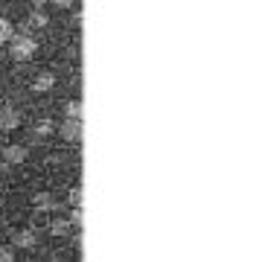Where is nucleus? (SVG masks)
I'll return each instance as SVG.
<instances>
[{
  "label": "nucleus",
  "instance_id": "nucleus-1",
  "mask_svg": "<svg viewBox=\"0 0 262 262\" xmlns=\"http://www.w3.org/2000/svg\"><path fill=\"white\" fill-rule=\"evenodd\" d=\"M35 50H38V41H35V38H29V35L12 38V58H18V61H27V58L35 56Z\"/></svg>",
  "mask_w": 262,
  "mask_h": 262
},
{
  "label": "nucleus",
  "instance_id": "nucleus-2",
  "mask_svg": "<svg viewBox=\"0 0 262 262\" xmlns=\"http://www.w3.org/2000/svg\"><path fill=\"white\" fill-rule=\"evenodd\" d=\"M0 158H3V163H6V166H20V163L27 160V146L12 143V146H6V149L0 151Z\"/></svg>",
  "mask_w": 262,
  "mask_h": 262
},
{
  "label": "nucleus",
  "instance_id": "nucleus-3",
  "mask_svg": "<svg viewBox=\"0 0 262 262\" xmlns=\"http://www.w3.org/2000/svg\"><path fill=\"white\" fill-rule=\"evenodd\" d=\"M58 134H61L67 143H79L82 140V120H64L61 128H58Z\"/></svg>",
  "mask_w": 262,
  "mask_h": 262
},
{
  "label": "nucleus",
  "instance_id": "nucleus-4",
  "mask_svg": "<svg viewBox=\"0 0 262 262\" xmlns=\"http://www.w3.org/2000/svg\"><path fill=\"white\" fill-rule=\"evenodd\" d=\"M20 125V114L15 108H0V131H15Z\"/></svg>",
  "mask_w": 262,
  "mask_h": 262
},
{
  "label": "nucleus",
  "instance_id": "nucleus-5",
  "mask_svg": "<svg viewBox=\"0 0 262 262\" xmlns=\"http://www.w3.org/2000/svg\"><path fill=\"white\" fill-rule=\"evenodd\" d=\"M32 207L35 210H41V213H50V210H56V195L53 192H35L32 195Z\"/></svg>",
  "mask_w": 262,
  "mask_h": 262
},
{
  "label": "nucleus",
  "instance_id": "nucleus-6",
  "mask_svg": "<svg viewBox=\"0 0 262 262\" xmlns=\"http://www.w3.org/2000/svg\"><path fill=\"white\" fill-rule=\"evenodd\" d=\"M35 242H38V236L32 230H18V233L12 236V245L15 248H35Z\"/></svg>",
  "mask_w": 262,
  "mask_h": 262
},
{
  "label": "nucleus",
  "instance_id": "nucleus-7",
  "mask_svg": "<svg viewBox=\"0 0 262 262\" xmlns=\"http://www.w3.org/2000/svg\"><path fill=\"white\" fill-rule=\"evenodd\" d=\"M53 84H56V76L47 70V73H38V76H35V82H32V91H38V94H47Z\"/></svg>",
  "mask_w": 262,
  "mask_h": 262
},
{
  "label": "nucleus",
  "instance_id": "nucleus-8",
  "mask_svg": "<svg viewBox=\"0 0 262 262\" xmlns=\"http://www.w3.org/2000/svg\"><path fill=\"white\" fill-rule=\"evenodd\" d=\"M53 134H56V122H53V120H41V122H35V137L47 140V137H53Z\"/></svg>",
  "mask_w": 262,
  "mask_h": 262
},
{
  "label": "nucleus",
  "instance_id": "nucleus-9",
  "mask_svg": "<svg viewBox=\"0 0 262 262\" xmlns=\"http://www.w3.org/2000/svg\"><path fill=\"white\" fill-rule=\"evenodd\" d=\"M64 114H67V120H82L84 108H82V102H79V99H70V102L64 105Z\"/></svg>",
  "mask_w": 262,
  "mask_h": 262
},
{
  "label": "nucleus",
  "instance_id": "nucleus-10",
  "mask_svg": "<svg viewBox=\"0 0 262 262\" xmlns=\"http://www.w3.org/2000/svg\"><path fill=\"white\" fill-rule=\"evenodd\" d=\"M67 230H70V222H64V219H53L50 222V233L53 236H67Z\"/></svg>",
  "mask_w": 262,
  "mask_h": 262
},
{
  "label": "nucleus",
  "instance_id": "nucleus-11",
  "mask_svg": "<svg viewBox=\"0 0 262 262\" xmlns=\"http://www.w3.org/2000/svg\"><path fill=\"white\" fill-rule=\"evenodd\" d=\"M67 201H70V207H82V201H84L82 187H73V189H70V192H67Z\"/></svg>",
  "mask_w": 262,
  "mask_h": 262
},
{
  "label": "nucleus",
  "instance_id": "nucleus-12",
  "mask_svg": "<svg viewBox=\"0 0 262 262\" xmlns=\"http://www.w3.org/2000/svg\"><path fill=\"white\" fill-rule=\"evenodd\" d=\"M70 227H82L84 225V213H82V207H73V213H70Z\"/></svg>",
  "mask_w": 262,
  "mask_h": 262
},
{
  "label": "nucleus",
  "instance_id": "nucleus-13",
  "mask_svg": "<svg viewBox=\"0 0 262 262\" xmlns=\"http://www.w3.org/2000/svg\"><path fill=\"white\" fill-rule=\"evenodd\" d=\"M12 38V24L6 18H0V44H6Z\"/></svg>",
  "mask_w": 262,
  "mask_h": 262
},
{
  "label": "nucleus",
  "instance_id": "nucleus-14",
  "mask_svg": "<svg viewBox=\"0 0 262 262\" xmlns=\"http://www.w3.org/2000/svg\"><path fill=\"white\" fill-rule=\"evenodd\" d=\"M18 256H15V251L12 248H6V245H0V262H15Z\"/></svg>",
  "mask_w": 262,
  "mask_h": 262
},
{
  "label": "nucleus",
  "instance_id": "nucleus-15",
  "mask_svg": "<svg viewBox=\"0 0 262 262\" xmlns=\"http://www.w3.org/2000/svg\"><path fill=\"white\" fill-rule=\"evenodd\" d=\"M29 20H32L35 27H47V24H50V18L44 15V12H32V18H29Z\"/></svg>",
  "mask_w": 262,
  "mask_h": 262
},
{
  "label": "nucleus",
  "instance_id": "nucleus-16",
  "mask_svg": "<svg viewBox=\"0 0 262 262\" xmlns=\"http://www.w3.org/2000/svg\"><path fill=\"white\" fill-rule=\"evenodd\" d=\"M53 3H56V6H61V9H70V6H73V0H53Z\"/></svg>",
  "mask_w": 262,
  "mask_h": 262
},
{
  "label": "nucleus",
  "instance_id": "nucleus-17",
  "mask_svg": "<svg viewBox=\"0 0 262 262\" xmlns=\"http://www.w3.org/2000/svg\"><path fill=\"white\" fill-rule=\"evenodd\" d=\"M35 3H38V6H44V3H47V0H35Z\"/></svg>",
  "mask_w": 262,
  "mask_h": 262
}]
</instances>
